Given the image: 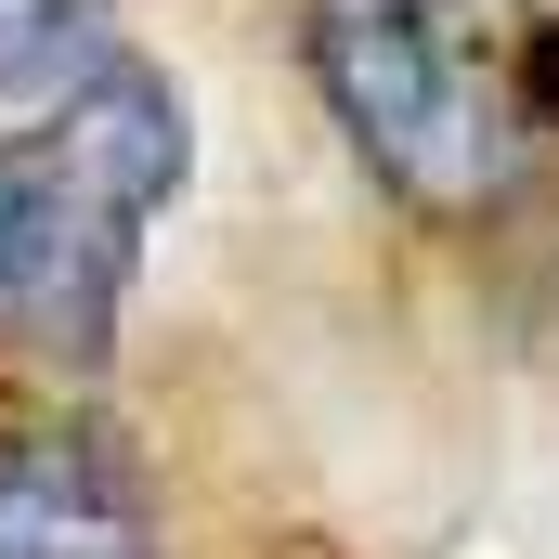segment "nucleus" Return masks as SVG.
I'll return each instance as SVG.
<instances>
[{
	"label": "nucleus",
	"instance_id": "obj_2",
	"mask_svg": "<svg viewBox=\"0 0 559 559\" xmlns=\"http://www.w3.org/2000/svg\"><path fill=\"white\" fill-rule=\"evenodd\" d=\"M299 52H312V92H325L338 143L365 156V182L391 209H417L442 235H481L547 182V143L521 118L495 0H312Z\"/></svg>",
	"mask_w": 559,
	"mask_h": 559
},
{
	"label": "nucleus",
	"instance_id": "obj_5",
	"mask_svg": "<svg viewBox=\"0 0 559 559\" xmlns=\"http://www.w3.org/2000/svg\"><path fill=\"white\" fill-rule=\"evenodd\" d=\"M508 79H521V118H534V143L559 156V13L508 26Z\"/></svg>",
	"mask_w": 559,
	"mask_h": 559
},
{
	"label": "nucleus",
	"instance_id": "obj_1",
	"mask_svg": "<svg viewBox=\"0 0 559 559\" xmlns=\"http://www.w3.org/2000/svg\"><path fill=\"white\" fill-rule=\"evenodd\" d=\"M182 79L143 52H92L66 92H39V118L0 131V338L92 378L118 338L131 261L156 235V209L182 195Z\"/></svg>",
	"mask_w": 559,
	"mask_h": 559
},
{
	"label": "nucleus",
	"instance_id": "obj_4",
	"mask_svg": "<svg viewBox=\"0 0 559 559\" xmlns=\"http://www.w3.org/2000/svg\"><path fill=\"white\" fill-rule=\"evenodd\" d=\"M105 26H118V0H0V105L66 92L105 52Z\"/></svg>",
	"mask_w": 559,
	"mask_h": 559
},
{
	"label": "nucleus",
	"instance_id": "obj_3",
	"mask_svg": "<svg viewBox=\"0 0 559 559\" xmlns=\"http://www.w3.org/2000/svg\"><path fill=\"white\" fill-rule=\"evenodd\" d=\"M0 559H156L143 455L79 404L0 417Z\"/></svg>",
	"mask_w": 559,
	"mask_h": 559
}]
</instances>
